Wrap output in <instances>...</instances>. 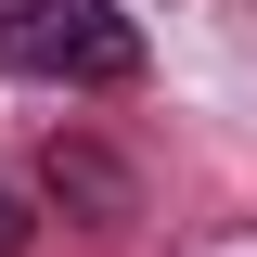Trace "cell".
Here are the masks:
<instances>
[{
    "instance_id": "1",
    "label": "cell",
    "mask_w": 257,
    "mask_h": 257,
    "mask_svg": "<svg viewBox=\"0 0 257 257\" xmlns=\"http://www.w3.org/2000/svg\"><path fill=\"white\" fill-rule=\"evenodd\" d=\"M0 77L128 90V77H142V26H128L116 0H0Z\"/></svg>"
},
{
    "instance_id": "2",
    "label": "cell",
    "mask_w": 257,
    "mask_h": 257,
    "mask_svg": "<svg viewBox=\"0 0 257 257\" xmlns=\"http://www.w3.org/2000/svg\"><path fill=\"white\" fill-rule=\"evenodd\" d=\"M39 180H52V206H90V231H116V219H128V167L103 155V142H77V128L39 155Z\"/></svg>"
},
{
    "instance_id": "3",
    "label": "cell",
    "mask_w": 257,
    "mask_h": 257,
    "mask_svg": "<svg viewBox=\"0 0 257 257\" xmlns=\"http://www.w3.org/2000/svg\"><path fill=\"white\" fill-rule=\"evenodd\" d=\"M13 244H26V206H13V193H0V257H13Z\"/></svg>"
}]
</instances>
